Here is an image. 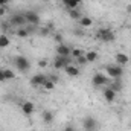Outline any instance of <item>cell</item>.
<instances>
[{
	"label": "cell",
	"instance_id": "1",
	"mask_svg": "<svg viewBox=\"0 0 131 131\" xmlns=\"http://www.w3.org/2000/svg\"><path fill=\"white\" fill-rule=\"evenodd\" d=\"M96 37L102 43H107V44H110V43H113L116 40V34L113 32L110 28H101V29H98Z\"/></svg>",
	"mask_w": 131,
	"mask_h": 131
},
{
	"label": "cell",
	"instance_id": "2",
	"mask_svg": "<svg viewBox=\"0 0 131 131\" xmlns=\"http://www.w3.org/2000/svg\"><path fill=\"white\" fill-rule=\"evenodd\" d=\"M14 66L17 67V70H18V72L26 73V72H29V69H31V61H29L26 57L18 55V57H15V58H14Z\"/></svg>",
	"mask_w": 131,
	"mask_h": 131
},
{
	"label": "cell",
	"instance_id": "3",
	"mask_svg": "<svg viewBox=\"0 0 131 131\" xmlns=\"http://www.w3.org/2000/svg\"><path fill=\"white\" fill-rule=\"evenodd\" d=\"M105 72H107V75L110 76V78H113V79H119V78H122L124 76V67L122 66H114V64H107L105 66Z\"/></svg>",
	"mask_w": 131,
	"mask_h": 131
},
{
	"label": "cell",
	"instance_id": "4",
	"mask_svg": "<svg viewBox=\"0 0 131 131\" xmlns=\"http://www.w3.org/2000/svg\"><path fill=\"white\" fill-rule=\"evenodd\" d=\"M25 18H26V23L32 25V26H38V23H40V15L37 11H26Z\"/></svg>",
	"mask_w": 131,
	"mask_h": 131
},
{
	"label": "cell",
	"instance_id": "5",
	"mask_svg": "<svg viewBox=\"0 0 131 131\" xmlns=\"http://www.w3.org/2000/svg\"><path fill=\"white\" fill-rule=\"evenodd\" d=\"M11 26H15V28H23L26 25V18H25V12L23 14H14L9 20Z\"/></svg>",
	"mask_w": 131,
	"mask_h": 131
},
{
	"label": "cell",
	"instance_id": "6",
	"mask_svg": "<svg viewBox=\"0 0 131 131\" xmlns=\"http://www.w3.org/2000/svg\"><path fill=\"white\" fill-rule=\"evenodd\" d=\"M82 128L85 131H95L98 128V121L95 117H92V116H87L82 121Z\"/></svg>",
	"mask_w": 131,
	"mask_h": 131
},
{
	"label": "cell",
	"instance_id": "7",
	"mask_svg": "<svg viewBox=\"0 0 131 131\" xmlns=\"http://www.w3.org/2000/svg\"><path fill=\"white\" fill-rule=\"evenodd\" d=\"M92 82H93V85H95V87H102V85H105V84L108 82V78H107L102 72H98V73H95V75H93Z\"/></svg>",
	"mask_w": 131,
	"mask_h": 131
},
{
	"label": "cell",
	"instance_id": "8",
	"mask_svg": "<svg viewBox=\"0 0 131 131\" xmlns=\"http://www.w3.org/2000/svg\"><path fill=\"white\" fill-rule=\"evenodd\" d=\"M69 64H70V57H60V55H57V58L53 60V67L57 70L66 69Z\"/></svg>",
	"mask_w": 131,
	"mask_h": 131
},
{
	"label": "cell",
	"instance_id": "9",
	"mask_svg": "<svg viewBox=\"0 0 131 131\" xmlns=\"http://www.w3.org/2000/svg\"><path fill=\"white\" fill-rule=\"evenodd\" d=\"M47 75H43V73H37V75H34L32 78H31V85L34 87H43V84L47 81Z\"/></svg>",
	"mask_w": 131,
	"mask_h": 131
},
{
	"label": "cell",
	"instance_id": "10",
	"mask_svg": "<svg viewBox=\"0 0 131 131\" xmlns=\"http://www.w3.org/2000/svg\"><path fill=\"white\" fill-rule=\"evenodd\" d=\"M21 111H23L25 116H32L34 111H35L34 102H31V101H25V102L21 104Z\"/></svg>",
	"mask_w": 131,
	"mask_h": 131
},
{
	"label": "cell",
	"instance_id": "11",
	"mask_svg": "<svg viewBox=\"0 0 131 131\" xmlns=\"http://www.w3.org/2000/svg\"><path fill=\"white\" fill-rule=\"evenodd\" d=\"M114 61H116L117 66H127L130 63V57L127 53H124V52H117L116 57H114Z\"/></svg>",
	"mask_w": 131,
	"mask_h": 131
},
{
	"label": "cell",
	"instance_id": "12",
	"mask_svg": "<svg viewBox=\"0 0 131 131\" xmlns=\"http://www.w3.org/2000/svg\"><path fill=\"white\" fill-rule=\"evenodd\" d=\"M70 53H72V49L67 46V44H58L57 46V55H60V57H70Z\"/></svg>",
	"mask_w": 131,
	"mask_h": 131
},
{
	"label": "cell",
	"instance_id": "13",
	"mask_svg": "<svg viewBox=\"0 0 131 131\" xmlns=\"http://www.w3.org/2000/svg\"><path fill=\"white\" fill-rule=\"evenodd\" d=\"M104 98L107 102H114V99H116V92L111 89V87H107V89H104Z\"/></svg>",
	"mask_w": 131,
	"mask_h": 131
},
{
	"label": "cell",
	"instance_id": "14",
	"mask_svg": "<svg viewBox=\"0 0 131 131\" xmlns=\"http://www.w3.org/2000/svg\"><path fill=\"white\" fill-rule=\"evenodd\" d=\"M66 70V73L70 76V78H75V76H79V69H78V66H73V64H69L67 67L64 69Z\"/></svg>",
	"mask_w": 131,
	"mask_h": 131
},
{
	"label": "cell",
	"instance_id": "15",
	"mask_svg": "<svg viewBox=\"0 0 131 131\" xmlns=\"http://www.w3.org/2000/svg\"><path fill=\"white\" fill-rule=\"evenodd\" d=\"M78 23H79L81 28H90V26L93 25V20H92L90 17H87V15H82V17L78 20Z\"/></svg>",
	"mask_w": 131,
	"mask_h": 131
},
{
	"label": "cell",
	"instance_id": "16",
	"mask_svg": "<svg viewBox=\"0 0 131 131\" xmlns=\"http://www.w3.org/2000/svg\"><path fill=\"white\" fill-rule=\"evenodd\" d=\"M84 57H85L87 63H95V61L98 60V52H96V50H89V52L84 53Z\"/></svg>",
	"mask_w": 131,
	"mask_h": 131
},
{
	"label": "cell",
	"instance_id": "17",
	"mask_svg": "<svg viewBox=\"0 0 131 131\" xmlns=\"http://www.w3.org/2000/svg\"><path fill=\"white\" fill-rule=\"evenodd\" d=\"M41 117H43V121H44V124H52L53 122V119H55V114L52 113V111H43V114H41Z\"/></svg>",
	"mask_w": 131,
	"mask_h": 131
},
{
	"label": "cell",
	"instance_id": "18",
	"mask_svg": "<svg viewBox=\"0 0 131 131\" xmlns=\"http://www.w3.org/2000/svg\"><path fill=\"white\" fill-rule=\"evenodd\" d=\"M122 87H124V82H122V79L119 78V79H113V82H111V89L117 93V92H121L122 90Z\"/></svg>",
	"mask_w": 131,
	"mask_h": 131
},
{
	"label": "cell",
	"instance_id": "19",
	"mask_svg": "<svg viewBox=\"0 0 131 131\" xmlns=\"http://www.w3.org/2000/svg\"><path fill=\"white\" fill-rule=\"evenodd\" d=\"M11 44V40H9V37L6 35V34H2L0 35V49H5V47H8Z\"/></svg>",
	"mask_w": 131,
	"mask_h": 131
},
{
	"label": "cell",
	"instance_id": "20",
	"mask_svg": "<svg viewBox=\"0 0 131 131\" xmlns=\"http://www.w3.org/2000/svg\"><path fill=\"white\" fill-rule=\"evenodd\" d=\"M15 35H17L18 38H26V37H29V31L26 29V26H23V28H17Z\"/></svg>",
	"mask_w": 131,
	"mask_h": 131
},
{
	"label": "cell",
	"instance_id": "21",
	"mask_svg": "<svg viewBox=\"0 0 131 131\" xmlns=\"http://www.w3.org/2000/svg\"><path fill=\"white\" fill-rule=\"evenodd\" d=\"M69 17H70L72 20H79V18L82 17V14H81L78 9H70V11H69Z\"/></svg>",
	"mask_w": 131,
	"mask_h": 131
},
{
	"label": "cell",
	"instance_id": "22",
	"mask_svg": "<svg viewBox=\"0 0 131 131\" xmlns=\"http://www.w3.org/2000/svg\"><path fill=\"white\" fill-rule=\"evenodd\" d=\"M3 75H5V79L6 81H12L15 78V73L11 70V69H3Z\"/></svg>",
	"mask_w": 131,
	"mask_h": 131
},
{
	"label": "cell",
	"instance_id": "23",
	"mask_svg": "<svg viewBox=\"0 0 131 131\" xmlns=\"http://www.w3.org/2000/svg\"><path fill=\"white\" fill-rule=\"evenodd\" d=\"M63 3L66 5V8L70 11V9H78V3L75 0H63Z\"/></svg>",
	"mask_w": 131,
	"mask_h": 131
},
{
	"label": "cell",
	"instance_id": "24",
	"mask_svg": "<svg viewBox=\"0 0 131 131\" xmlns=\"http://www.w3.org/2000/svg\"><path fill=\"white\" fill-rule=\"evenodd\" d=\"M84 53H85V52H84L82 49H79V47H76V49H72V53H70V57L76 60V58H79V57H82Z\"/></svg>",
	"mask_w": 131,
	"mask_h": 131
},
{
	"label": "cell",
	"instance_id": "25",
	"mask_svg": "<svg viewBox=\"0 0 131 131\" xmlns=\"http://www.w3.org/2000/svg\"><path fill=\"white\" fill-rule=\"evenodd\" d=\"M43 89H44V90H49V92H50V90H53V89H55V82H53L52 79H49V78H47V81H46V82L43 84Z\"/></svg>",
	"mask_w": 131,
	"mask_h": 131
},
{
	"label": "cell",
	"instance_id": "26",
	"mask_svg": "<svg viewBox=\"0 0 131 131\" xmlns=\"http://www.w3.org/2000/svg\"><path fill=\"white\" fill-rule=\"evenodd\" d=\"M38 34H40L41 37H47V35L50 34V28H49V26H44V28H41V29L38 31Z\"/></svg>",
	"mask_w": 131,
	"mask_h": 131
},
{
	"label": "cell",
	"instance_id": "27",
	"mask_svg": "<svg viewBox=\"0 0 131 131\" xmlns=\"http://www.w3.org/2000/svg\"><path fill=\"white\" fill-rule=\"evenodd\" d=\"M53 41H55L57 44H63L64 38H63V35H61V34H55V35H53Z\"/></svg>",
	"mask_w": 131,
	"mask_h": 131
},
{
	"label": "cell",
	"instance_id": "28",
	"mask_svg": "<svg viewBox=\"0 0 131 131\" xmlns=\"http://www.w3.org/2000/svg\"><path fill=\"white\" fill-rule=\"evenodd\" d=\"M85 64H87V60H85L84 55L79 57V58H76V66H85Z\"/></svg>",
	"mask_w": 131,
	"mask_h": 131
},
{
	"label": "cell",
	"instance_id": "29",
	"mask_svg": "<svg viewBox=\"0 0 131 131\" xmlns=\"http://www.w3.org/2000/svg\"><path fill=\"white\" fill-rule=\"evenodd\" d=\"M9 26H11V23H2V25H0V29L3 31V34H5V32L9 31Z\"/></svg>",
	"mask_w": 131,
	"mask_h": 131
},
{
	"label": "cell",
	"instance_id": "30",
	"mask_svg": "<svg viewBox=\"0 0 131 131\" xmlns=\"http://www.w3.org/2000/svg\"><path fill=\"white\" fill-rule=\"evenodd\" d=\"M47 64H49L47 60H40V61H38V66H40V67H47Z\"/></svg>",
	"mask_w": 131,
	"mask_h": 131
},
{
	"label": "cell",
	"instance_id": "31",
	"mask_svg": "<svg viewBox=\"0 0 131 131\" xmlns=\"http://www.w3.org/2000/svg\"><path fill=\"white\" fill-rule=\"evenodd\" d=\"M63 131H76V130H75V127H73V125H67Z\"/></svg>",
	"mask_w": 131,
	"mask_h": 131
},
{
	"label": "cell",
	"instance_id": "32",
	"mask_svg": "<svg viewBox=\"0 0 131 131\" xmlns=\"http://www.w3.org/2000/svg\"><path fill=\"white\" fill-rule=\"evenodd\" d=\"M6 14V8L5 6H0V17H3Z\"/></svg>",
	"mask_w": 131,
	"mask_h": 131
},
{
	"label": "cell",
	"instance_id": "33",
	"mask_svg": "<svg viewBox=\"0 0 131 131\" xmlns=\"http://www.w3.org/2000/svg\"><path fill=\"white\" fill-rule=\"evenodd\" d=\"M73 34H75V35H79V37H81V35H82V31H81V29H78V28H76V29H75V31H73Z\"/></svg>",
	"mask_w": 131,
	"mask_h": 131
},
{
	"label": "cell",
	"instance_id": "34",
	"mask_svg": "<svg viewBox=\"0 0 131 131\" xmlns=\"http://www.w3.org/2000/svg\"><path fill=\"white\" fill-rule=\"evenodd\" d=\"M49 79H52V81L57 84V81H58V76H57V75H52V76H49Z\"/></svg>",
	"mask_w": 131,
	"mask_h": 131
},
{
	"label": "cell",
	"instance_id": "35",
	"mask_svg": "<svg viewBox=\"0 0 131 131\" xmlns=\"http://www.w3.org/2000/svg\"><path fill=\"white\" fill-rule=\"evenodd\" d=\"M6 79H5V75H3V69H2V72H0V82H5Z\"/></svg>",
	"mask_w": 131,
	"mask_h": 131
},
{
	"label": "cell",
	"instance_id": "36",
	"mask_svg": "<svg viewBox=\"0 0 131 131\" xmlns=\"http://www.w3.org/2000/svg\"><path fill=\"white\" fill-rule=\"evenodd\" d=\"M8 3H9V0H0V6H5V8H6Z\"/></svg>",
	"mask_w": 131,
	"mask_h": 131
},
{
	"label": "cell",
	"instance_id": "37",
	"mask_svg": "<svg viewBox=\"0 0 131 131\" xmlns=\"http://www.w3.org/2000/svg\"><path fill=\"white\" fill-rule=\"evenodd\" d=\"M75 2H76V3H78V5H79V3H81V2H82V0H75Z\"/></svg>",
	"mask_w": 131,
	"mask_h": 131
},
{
	"label": "cell",
	"instance_id": "38",
	"mask_svg": "<svg viewBox=\"0 0 131 131\" xmlns=\"http://www.w3.org/2000/svg\"><path fill=\"white\" fill-rule=\"evenodd\" d=\"M128 12H131V6H130V8H128Z\"/></svg>",
	"mask_w": 131,
	"mask_h": 131
},
{
	"label": "cell",
	"instance_id": "39",
	"mask_svg": "<svg viewBox=\"0 0 131 131\" xmlns=\"http://www.w3.org/2000/svg\"><path fill=\"white\" fill-rule=\"evenodd\" d=\"M0 72H2V69H0Z\"/></svg>",
	"mask_w": 131,
	"mask_h": 131
}]
</instances>
